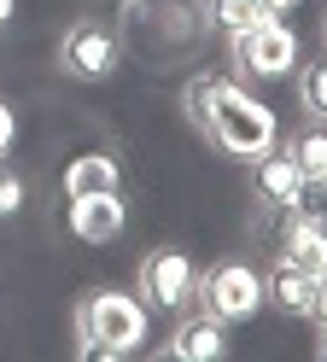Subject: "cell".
<instances>
[{
    "mask_svg": "<svg viewBox=\"0 0 327 362\" xmlns=\"http://www.w3.org/2000/svg\"><path fill=\"white\" fill-rule=\"evenodd\" d=\"M187 111H193V123L205 129V141L251 164V158H263L280 146V117L269 100H257L251 88L228 82V76H193L187 88Z\"/></svg>",
    "mask_w": 327,
    "mask_h": 362,
    "instance_id": "cell-1",
    "label": "cell"
},
{
    "mask_svg": "<svg viewBox=\"0 0 327 362\" xmlns=\"http://www.w3.org/2000/svg\"><path fill=\"white\" fill-rule=\"evenodd\" d=\"M147 322L152 310L140 304V292L123 286H93L76 298V356L82 362H105V356H129L147 345Z\"/></svg>",
    "mask_w": 327,
    "mask_h": 362,
    "instance_id": "cell-2",
    "label": "cell"
},
{
    "mask_svg": "<svg viewBox=\"0 0 327 362\" xmlns=\"http://www.w3.org/2000/svg\"><path fill=\"white\" fill-rule=\"evenodd\" d=\"M193 298H199L205 315H217L222 327L251 322V315L269 304V292H263V269H251V263H240V257L210 263L205 275H199V292H193Z\"/></svg>",
    "mask_w": 327,
    "mask_h": 362,
    "instance_id": "cell-3",
    "label": "cell"
},
{
    "mask_svg": "<svg viewBox=\"0 0 327 362\" xmlns=\"http://www.w3.org/2000/svg\"><path fill=\"white\" fill-rule=\"evenodd\" d=\"M134 286H140V304H147L152 315H181L187 304H193V292H199V269H193V257H187V252L158 245V252L140 257Z\"/></svg>",
    "mask_w": 327,
    "mask_h": 362,
    "instance_id": "cell-4",
    "label": "cell"
},
{
    "mask_svg": "<svg viewBox=\"0 0 327 362\" xmlns=\"http://www.w3.org/2000/svg\"><path fill=\"white\" fill-rule=\"evenodd\" d=\"M234 64H240V76L251 82H280L298 71V35L287 30V18H263V24H251L234 35Z\"/></svg>",
    "mask_w": 327,
    "mask_h": 362,
    "instance_id": "cell-5",
    "label": "cell"
},
{
    "mask_svg": "<svg viewBox=\"0 0 327 362\" xmlns=\"http://www.w3.org/2000/svg\"><path fill=\"white\" fill-rule=\"evenodd\" d=\"M117 64H123V41H117V30L93 24V18H76V24L59 35V71H64V76L105 82Z\"/></svg>",
    "mask_w": 327,
    "mask_h": 362,
    "instance_id": "cell-6",
    "label": "cell"
},
{
    "mask_svg": "<svg viewBox=\"0 0 327 362\" xmlns=\"http://www.w3.org/2000/svg\"><path fill=\"white\" fill-rule=\"evenodd\" d=\"M123 228H129L123 193H82V199H70V234H76L82 245H111V240H123Z\"/></svg>",
    "mask_w": 327,
    "mask_h": 362,
    "instance_id": "cell-7",
    "label": "cell"
},
{
    "mask_svg": "<svg viewBox=\"0 0 327 362\" xmlns=\"http://www.w3.org/2000/svg\"><path fill=\"white\" fill-rule=\"evenodd\" d=\"M228 351V327L217 322V315H181L176 322V333L164 339V351L158 356H176V362H217Z\"/></svg>",
    "mask_w": 327,
    "mask_h": 362,
    "instance_id": "cell-8",
    "label": "cell"
},
{
    "mask_svg": "<svg viewBox=\"0 0 327 362\" xmlns=\"http://www.w3.org/2000/svg\"><path fill=\"white\" fill-rule=\"evenodd\" d=\"M298 187H304V170L287 158V146L251 158V193H257V205H263V211H287Z\"/></svg>",
    "mask_w": 327,
    "mask_h": 362,
    "instance_id": "cell-9",
    "label": "cell"
},
{
    "mask_svg": "<svg viewBox=\"0 0 327 362\" xmlns=\"http://www.w3.org/2000/svg\"><path fill=\"white\" fill-rule=\"evenodd\" d=\"M64 193L82 199V193H123V164L111 152H76L64 164Z\"/></svg>",
    "mask_w": 327,
    "mask_h": 362,
    "instance_id": "cell-10",
    "label": "cell"
},
{
    "mask_svg": "<svg viewBox=\"0 0 327 362\" xmlns=\"http://www.w3.org/2000/svg\"><path fill=\"white\" fill-rule=\"evenodd\" d=\"M280 263L304 269V275H327V228L321 222H292L287 216V234H280Z\"/></svg>",
    "mask_w": 327,
    "mask_h": 362,
    "instance_id": "cell-11",
    "label": "cell"
},
{
    "mask_svg": "<svg viewBox=\"0 0 327 362\" xmlns=\"http://www.w3.org/2000/svg\"><path fill=\"white\" fill-rule=\"evenodd\" d=\"M263 292H269V304H275L280 315H304V322H310L316 275H304V269H292V263H275L269 275H263Z\"/></svg>",
    "mask_w": 327,
    "mask_h": 362,
    "instance_id": "cell-12",
    "label": "cell"
},
{
    "mask_svg": "<svg viewBox=\"0 0 327 362\" xmlns=\"http://www.w3.org/2000/svg\"><path fill=\"white\" fill-rule=\"evenodd\" d=\"M205 18H210L222 35H240V30L263 24V18H275V12L263 6V0H205Z\"/></svg>",
    "mask_w": 327,
    "mask_h": 362,
    "instance_id": "cell-13",
    "label": "cell"
},
{
    "mask_svg": "<svg viewBox=\"0 0 327 362\" xmlns=\"http://www.w3.org/2000/svg\"><path fill=\"white\" fill-rule=\"evenodd\" d=\"M298 105H304V117L310 123H327V59H310V64H298Z\"/></svg>",
    "mask_w": 327,
    "mask_h": 362,
    "instance_id": "cell-14",
    "label": "cell"
},
{
    "mask_svg": "<svg viewBox=\"0 0 327 362\" xmlns=\"http://www.w3.org/2000/svg\"><path fill=\"white\" fill-rule=\"evenodd\" d=\"M287 158L304 170V175H327V123H310L287 141Z\"/></svg>",
    "mask_w": 327,
    "mask_h": 362,
    "instance_id": "cell-15",
    "label": "cell"
},
{
    "mask_svg": "<svg viewBox=\"0 0 327 362\" xmlns=\"http://www.w3.org/2000/svg\"><path fill=\"white\" fill-rule=\"evenodd\" d=\"M23 205H30V187H23V175L0 164V222H6V216H18Z\"/></svg>",
    "mask_w": 327,
    "mask_h": 362,
    "instance_id": "cell-16",
    "label": "cell"
},
{
    "mask_svg": "<svg viewBox=\"0 0 327 362\" xmlns=\"http://www.w3.org/2000/svg\"><path fill=\"white\" fill-rule=\"evenodd\" d=\"M12 141H18V117H12V105L0 100V158L12 152Z\"/></svg>",
    "mask_w": 327,
    "mask_h": 362,
    "instance_id": "cell-17",
    "label": "cell"
},
{
    "mask_svg": "<svg viewBox=\"0 0 327 362\" xmlns=\"http://www.w3.org/2000/svg\"><path fill=\"white\" fill-rule=\"evenodd\" d=\"M310 322H316V327H327V275L316 281V298H310Z\"/></svg>",
    "mask_w": 327,
    "mask_h": 362,
    "instance_id": "cell-18",
    "label": "cell"
},
{
    "mask_svg": "<svg viewBox=\"0 0 327 362\" xmlns=\"http://www.w3.org/2000/svg\"><path fill=\"white\" fill-rule=\"evenodd\" d=\"M263 6H269V12H280V18H287L292 6H304V0H263Z\"/></svg>",
    "mask_w": 327,
    "mask_h": 362,
    "instance_id": "cell-19",
    "label": "cell"
},
{
    "mask_svg": "<svg viewBox=\"0 0 327 362\" xmlns=\"http://www.w3.org/2000/svg\"><path fill=\"white\" fill-rule=\"evenodd\" d=\"M316 356H327V327H321V333H316Z\"/></svg>",
    "mask_w": 327,
    "mask_h": 362,
    "instance_id": "cell-20",
    "label": "cell"
},
{
    "mask_svg": "<svg viewBox=\"0 0 327 362\" xmlns=\"http://www.w3.org/2000/svg\"><path fill=\"white\" fill-rule=\"evenodd\" d=\"M12 6H18V0H0V24H6V18H12Z\"/></svg>",
    "mask_w": 327,
    "mask_h": 362,
    "instance_id": "cell-21",
    "label": "cell"
},
{
    "mask_svg": "<svg viewBox=\"0 0 327 362\" xmlns=\"http://www.w3.org/2000/svg\"><path fill=\"white\" fill-rule=\"evenodd\" d=\"M321 41H327V24H321Z\"/></svg>",
    "mask_w": 327,
    "mask_h": 362,
    "instance_id": "cell-22",
    "label": "cell"
}]
</instances>
